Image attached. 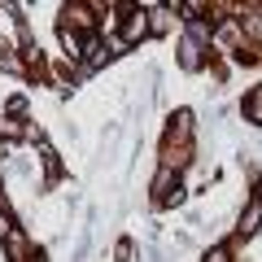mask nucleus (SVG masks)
<instances>
[{
  "label": "nucleus",
  "instance_id": "nucleus-7",
  "mask_svg": "<svg viewBox=\"0 0 262 262\" xmlns=\"http://www.w3.org/2000/svg\"><path fill=\"white\" fill-rule=\"evenodd\" d=\"M236 39H241V31H236V22H227V27L219 31V44H223V48H232Z\"/></svg>",
  "mask_w": 262,
  "mask_h": 262
},
{
  "label": "nucleus",
  "instance_id": "nucleus-5",
  "mask_svg": "<svg viewBox=\"0 0 262 262\" xmlns=\"http://www.w3.org/2000/svg\"><path fill=\"white\" fill-rule=\"evenodd\" d=\"M245 114H249V122H262V88H253L249 101H245Z\"/></svg>",
  "mask_w": 262,
  "mask_h": 262
},
{
  "label": "nucleus",
  "instance_id": "nucleus-2",
  "mask_svg": "<svg viewBox=\"0 0 262 262\" xmlns=\"http://www.w3.org/2000/svg\"><path fill=\"white\" fill-rule=\"evenodd\" d=\"M179 61H184V70H196V66H201V39L184 35V44H179Z\"/></svg>",
  "mask_w": 262,
  "mask_h": 262
},
{
  "label": "nucleus",
  "instance_id": "nucleus-9",
  "mask_svg": "<svg viewBox=\"0 0 262 262\" xmlns=\"http://www.w3.org/2000/svg\"><path fill=\"white\" fill-rule=\"evenodd\" d=\"M206 262H232V258H227V249H210V253H206Z\"/></svg>",
  "mask_w": 262,
  "mask_h": 262
},
{
  "label": "nucleus",
  "instance_id": "nucleus-1",
  "mask_svg": "<svg viewBox=\"0 0 262 262\" xmlns=\"http://www.w3.org/2000/svg\"><path fill=\"white\" fill-rule=\"evenodd\" d=\"M153 31V22H149V13H140V9H127V22H122V44H136L140 35H149Z\"/></svg>",
  "mask_w": 262,
  "mask_h": 262
},
{
  "label": "nucleus",
  "instance_id": "nucleus-3",
  "mask_svg": "<svg viewBox=\"0 0 262 262\" xmlns=\"http://www.w3.org/2000/svg\"><path fill=\"white\" fill-rule=\"evenodd\" d=\"M258 227H262V201H253V206L241 214V227H236V232H241V236H253Z\"/></svg>",
  "mask_w": 262,
  "mask_h": 262
},
{
  "label": "nucleus",
  "instance_id": "nucleus-10",
  "mask_svg": "<svg viewBox=\"0 0 262 262\" xmlns=\"http://www.w3.org/2000/svg\"><path fill=\"white\" fill-rule=\"evenodd\" d=\"M258 201H262V184H258Z\"/></svg>",
  "mask_w": 262,
  "mask_h": 262
},
{
  "label": "nucleus",
  "instance_id": "nucleus-8",
  "mask_svg": "<svg viewBox=\"0 0 262 262\" xmlns=\"http://www.w3.org/2000/svg\"><path fill=\"white\" fill-rule=\"evenodd\" d=\"M149 18H153V31H166V27H170V13H166V9H153Z\"/></svg>",
  "mask_w": 262,
  "mask_h": 262
},
{
  "label": "nucleus",
  "instance_id": "nucleus-4",
  "mask_svg": "<svg viewBox=\"0 0 262 262\" xmlns=\"http://www.w3.org/2000/svg\"><path fill=\"white\" fill-rule=\"evenodd\" d=\"M170 184H175V170L162 166V170H158V179H153V196H162V201H166V196H170Z\"/></svg>",
  "mask_w": 262,
  "mask_h": 262
},
{
  "label": "nucleus",
  "instance_id": "nucleus-6",
  "mask_svg": "<svg viewBox=\"0 0 262 262\" xmlns=\"http://www.w3.org/2000/svg\"><path fill=\"white\" fill-rule=\"evenodd\" d=\"M245 31H249L253 39H262V13H258V9H249V18H245Z\"/></svg>",
  "mask_w": 262,
  "mask_h": 262
}]
</instances>
